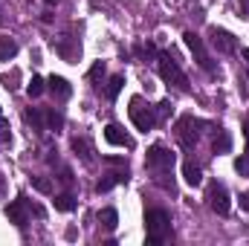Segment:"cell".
I'll list each match as a JSON object with an SVG mask.
<instances>
[{
  "mask_svg": "<svg viewBox=\"0 0 249 246\" xmlns=\"http://www.w3.org/2000/svg\"><path fill=\"white\" fill-rule=\"evenodd\" d=\"M99 78H105V64L102 61H96L90 67V81H99Z\"/></svg>",
  "mask_w": 249,
  "mask_h": 246,
  "instance_id": "83f0119b",
  "label": "cell"
},
{
  "mask_svg": "<svg viewBox=\"0 0 249 246\" xmlns=\"http://www.w3.org/2000/svg\"><path fill=\"white\" fill-rule=\"evenodd\" d=\"M145 232H148L151 246H162L171 238V214L165 209H148L145 211Z\"/></svg>",
  "mask_w": 249,
  "mask_h": 246,
  "instance_id": "7a4b0ae2",
  "label": "cell"
},
{
  "mask_svg": "<svg viewBox=\"0 0 249 246\" xmlns=\"http://www.w3.org/2000/svg\"><path fill=\"white\" fill-rule=\"evenodd\" d=\"M53 203H55V209H58V211H72V209H75V197H72L70 191L58 194V197H55Z\"/></svg>",
  "mask_w": 249,
  "mask_h": 246,
  "instance_id": "ffe728a7",
  "label": "cell"
},
{
  "mask_svg": "<svg viewBox=\"0 0 249 246\" xmlns=\"http://www.w3.org/2000/svg\"><path fill=\"white\" fill-rule=\"evenodd\" d=\"M72 151H75L84 162L93 159V157H90V142H87V139H78V136H75V139H72Z\"/></svg>",
  "mask_w": 249,
  "mask_h": 246,
  "instance_id": "44dd1931",
  "label": "cell"
},
{
  "mask_svg": "<svg viewBox=\"0 0 249 246\" xmlns=\"http://www.w3.org/2000/svg\"><path fill=\"white\" fill-rule=\"evenodd\" d=\"M244 58H247V64H249V50H244Z\"/></svg>",
  "mask_w": 249,
  "mask_h": 246,
  "instance_id": "e575fe53",
  "label": "cell"
},
{
  "mask_svg": "<svg viewBox=\"0 0 249 246\" xmlns=\"http://www.w3.org/2000/svg\"><path fill=\"white\" fill-rule=\"evenodd\" d=\"M235 171H238L241 177H249V154H247V157H238V159H235Z\"/></svg>",
  "mask_w": 249,
  "mask_h": 246,
  "instance_id": "d4e9b609",
  "label": "cell"
},
{
  "mask_svg": "<svg viewBox=\"0 0 249 246\" xmlns=\"http://www.w3.org/2000/svg\"><path fill=\"white\" fill-rule=\"evenodd\" d=\"M157 110H160V116H168V110H171V105H168V102H160V107H157Z\"/></svg>",
  "mask_w": 249,
  "mask_h": 246,
  "instance_id": "f1b7e54d",
  "label": "cell"
},
{
  "mask_svg": "<svg viewBox=\"0 0 249 246\" xmlns=\"http://www.w3.org/2000/svg\"><path fill=\"white\" fill-rule=\"evenodd\" d=\"M44 122H47L50 130H55V133H58V130L64 127V116L58 113V110H53V107H50V110H44Z\"/></svg>",
  "mask_w": 249,
  "mask_h": 246,
  "instance_id": "ac0fdd59",
  "label": "cell"
},
{
  "mask_svg": "<svg viewBox=\"0 0 249 246\" xmlns=\"http://www.w3.org/2000/svg\"><path fill=\"white\" fill-rule=\"evenodd\" d=\"M183 180L188 185H200L203 183V171H200V165H194L191 159H188L186 165H183Z\"/></svg>",
  "mask_w": 249,
  "mask_h": 246,
  "instance_id": "9a60e30c",
  "label": "cell"
},
{
  "mask_svg": "<svg viewBox=\"0 0 249 246\" xmlns=\"http://www.w3.org/2000/svg\"><path fill=\"white\" fill-rule=\"evenodd\" d=\"M26 93H29L32 99H38V96L44 93V78H38V75H32V81H29V87H26Z\"/></svg>",
  "mask_w": 249,
  "mask_h": 246,
  "instance_id": "603a6c76",
  "label": "cell"
},
{
  "mask_svg": "<svg viewBox=\"0 0 249 246\" xmlns=\"http://www.w3.org/2000/svg\"><path fill=\"white\" fill-rule=\"evenodd\" d=\"M6 217H9V223H15L18 229H23V226L29 223V200H26V197L12 200V203L6 206Z\"/></svg>",
  "mask_w": 249,
  "mask_h": 246,
  "instance_id": "ba28073f",
  "label": "cell"
},
{
  "mask_svg": "<svg viewBox=\"0 0 249 246\" xmlns=\"http://www.w3.org/2000/svg\"><path fill=\"white\" fill-rule=\"evenodd\" d=\"M99 223L105 226V229H116V223H119V214H116V209H105L102 214H99Z\"/></svg>",
  "mask_w": 249,
  "mask_h": 246,
  "instance_id": "d6986e66",
  "label": "cell"
},
{
  "mask_svg": "<svg viewBox=\"0 0 249 246\" xmlns=\"http://www.w3.org/2000/svg\"><path fill=\"white\" fill-rule=\"evenodd\" d=\"M23 119H26V124H32V130H47V122H44V110L41 107H26L23 110Z\"/></svg>",
  "mask_w": 249,
  "mask_h": 246,
  "instance_id": "5bb4252c",
  "label": "cell"
},
{
  "mask_svg": "<svg viewBox=\"0 0 249 246\" xmlns=\"http://www.w3.org/2000/svg\"><path fill=\"white\" fill-rule=\"evenodd\" d=\"M229 148H232V136L223 127H217V133H214V151L217 154H229Z\"/></svg>",
  "mask_w": 249,
  "mask_h": 246,
  "instance_id": "e0dca14e",
  "label": "cell"
},
{
  "mask_svg": "<svg viewBox=\"0 0 249 246\" xmlns=\"http://www.w3.org/2000/svg\"><path fill=\"white\" fill-rule=\"evenodd\" d=\"M241 206L249 211V191H247V194H241Z\"/></svg>",
  "mask_w": 249,
  "mask_h": 246,
  "instance_id": "1f68e13d",
  "label": "cell"
},
{
  "mask_svg": "<svg viewBox=\"0 0 249 246\" xmlns=\"http://www.w3.org/2000/svg\"><path fill=\"white\" fill-rule=\"evenodd\" d=\"M139 55H142V58H157V55H160V50L148 41V44H142V47H139Z\"/></svg>",
  "mask_w": 249,
  "mask_h": 246,
  "instance_id": "484cf974",
  "label": "cell"
},
{
  "mask_svg": "<svg viewBox=\"0 0 249 246\" xmlns=\"http://www.w3.org/2000/svg\"><path fill=\"white\" fill-rule=\"evenodd\" d=\"M157 67H160V75H162V81L171 87H177V90H188V78H186V72L180 70V64L174 61L168 53H160L157 55Z\"/></svg>",
  "mask_w": 249,
  "mask_h": 246,
  "instance_id": "3957f363",
  "label": "cell"
},
{
  "mask_svg": "<svg viewBox=\"0 0 249 246\" xmlns=\"http://www.w3.org/2000/svg\"><path fill=\"white\" fill-rule=\"evenodd\" d=\"M18 55V41L15 38H0V61H12Z\"/></svg>",
  "mask_w": 249,
  "mask_h": 246,
  "instance_id": "2e32d148",
  "label": "cell"
},
{
  "mask_svg": "<svg viewBox=\"0 0 249 246\" xmlns=\"http://www.w3.org/2000/svg\"><path fill=\"white\" fill-rule=\"evenodd\" d=\"M3 197H6V177L0 174V200H3Z\"/></svg>",
  "mask_w": 249,
  "mask_h": 246,
  "instance_id": "4dcf8cb0",
  "label": "cell"
},
{
  "mask_svg": "<svg viewBox=\"0 0 249 246\" xmlns=\"http://www.w3.org/2000/svg\"><path fill=\"white\" fill-rule=\"evenodd\" d=\"M244 133H247V154H249V124H247V130H244Z\"/></svg>",
  "mask_w": 249,
  "mask_h": 246,
  "instance_id": "836d02e7",
  "label": "cell"
},
{
  "mask_svg": "<svg viewBox=\"0 0 249 246\" xmlns=\"http://www.w3.org/2000/svg\"><path fill=\"white\" fill-rule=\"evenodd\" d=\"M119 183H127V168L116 171V174H105V180H99V183H96V191H99V194H105V191H110L113 185H119Z\"/></svg>",
  "mask_w": 249,
  "mask_h": 246,
  "instance_id": "4fadbf2b",
  "label": "cell"
},
{
  "mask_svg": "<svg viewBox=\"0 0 249 246\" xmlns=\"http://www.w3.org/2000/svg\"><path fill=\"white\" fill-rule=\"evenodd\" d=\"M47 84H50L53 96H55V99H61V102L72 96V87H70V81H67V78H61V75H50V81H47Z\"/></svg>",
  "mask_w": 249,
  "mask_h": 246,
  "instance_id": "7c38bea8",
  "label": "cell"
},
{
  "mask_svg": "<svg viewBox=\"0 0 249 246\" xmlns=\"http://www.w3.org/2000/svg\"><path fill=\"white\" fill-rule=\"evenodd\" d=\"M44 3H47V6H58L61 0H44Z\"/></svg>",
  "mask_w": 249,
  "mask_h": 246,
  "instance_id": "d6a6232c",
  "label": "cell"
},
{
  "mask_svg": "<svg viewBox=\"0 0 249 246\" xmlns=\"http://www.w3.org/2000/svg\"><path fill=\"white\" fill-rule=\"evenodd\" d=\"M183 38H186V47L191 50L194 61L200 64V70H206L209 75H217V67H214V61L209 58V53H206V47H203V38H200L197 32H186Z\"/></svg>",
  "mask_w": 249,
  "mask_h": 246,
  "instance_id": "52a82bcc",
  "label": "cell"
},
{
  "mask_svg": "<svg viewBox=\"0 0 249 246\" xmlns=\"http://www.w3.org/2000/svg\"><path fill=\"white\" fill-rule=\"evenodd\" d=\"M206 203H209V209H212L214 214L226 217V214H229V191H226V185L217 183V180L206 185Z\"/></svg>",
  "mask_w": 249,
  "mask_h": 246,
  "instance_id": "8992f818",
  "label": "cell"
},
{
  "mask_svg": "<svg viewBox=\"0 0 249 246\" xmlns=\"http://www.w3.org/2000/svg\"><path fill=\"white\" fill-rule=\"evenodd\" d=\"M206 127V122L203 119H194V116H183L180 122H177V142L186 148V151H191L194 145H197V139H200V130Z\"/></svg>",
  "mask_w": 249,
  "mask_h": 246,
  "instance_id": "5b68a950",
  "label": "cell"
},
{
  "mask_svg": "<svg viewBox=\"0 0 249 246\" xmlns=\"http://www.w3.org/2000/svg\"><path fill=\"white\" fill-rule=\"evenodd\" d=\"M145 165H148V171L157 177V183L162 185V188L174 191V180H168L171 171H174V154H171L165 145H154V148H148Z\"/></svg>",
  "mask_w": 249,
  "mask_h": 246,
  "instance_id": "6da1fadb",
  "label": "cell"
},
{
  "mask_svg": "<svg viewBox=\"0 0 249 246\" xmlns=\"http://www.w3.org/2000/svg\"><path fill=\"white\" fill-rule=\"evenodd\" d=\"M122 87H124V75H113V78H110V84H107V99L113 102V99L122 93Z\"/></svg>",
  "mask_w": 249,
  "mask_h": 246,
  "instance_id": "7402d4cb",
  "label": "cell"
},
{
  "mask_svg": "<svg viewBox=\"0 0 249 246\" xmlns=\"http://www.w3.org/2000/svg\"><path fill=\"white\" fill-rule=\"evenodd\" d=\"M9 139H12V127H9V122L0 116V145H6Z\"/></svg>",
  "mask_w": 249,
  "mask_h": 246,
  "instance_id": "4316f807",
  "label": "cell"
},
{
  "mask_svg": "<svg viewBox=\"0 0 249 246\" xmlns=\"http://www.w3.org/2000/svg\"><path fill=\"white\" fill-rule=\"evenodd\" d=\"M212 44H214V50L217 53H223V55H232L235 50H238V41H235V35L232 32H226V29H217V26H212Z\"/></svg>",
  "mask_w": 249,
  "mask_h": 246,
  "instance_id": "9c48e42d",
  "label": "cell"
},
{
  "mask_svg": "<svg viewBox=\"0 0 249 246\" xmlns=\"http://www.w3.org/2000/svg\"><path fill=\"white\" fill-rule=\"evenodd\" d=\"M105 139L110 145H119V148H133V136L124 130L122 124H107L105 127Z\"/></svg>",
  "mask_w": 249,
  "mask_h": 246,
  "instance_id": "8fae6325",
  "label": "cell"
},
{
  "mask_svg": "<svg viewBox=\"0 0 249 246\" xmlns=\"http://www.w3.org/2000/svg\"><path fill=\"white\" fill-rule=\"evenodd\" d=\"M32 188L41 191V194H53V183L47 177H32Z\"/></svg>",
  "mask_w": 249,
  "mask_h": 246,
  "instance_id": "cb8c5ba5",
  "label": "cell"
},
{
  "mask_svg": "<svg viewBox=\"0 0 249 246\" xmlns=\"http://www.w3.org/2000/svg\"><path fill=\"white\" fill-rule=\"evenodd\" d=\"M53 50L61 55L64 61H75L78 55H81V47H78V38H72V35H64V38H55L53 41Z\"/></svg>",
  "mask_w": 249,
  "mask_h": 246,
  "instance_id": "30bf717a",
  "label": "cell"
},
{
  "mask_svg": "<svg viewBox=\"0 0 249 246\" xmlns=\"http://www.w3.org/2000/svg\"><path fill=\"white\" fill-rule=\"evenodd\" d=\"M241 15L249 18V0H241Z\"/></svg>",
  "mask_w": 249,
  "mask_h": 246,
  "instance_id": "f546056e",
  "label": "cell"
},
{
  "mask_svg": "<svg viewBox=\"0 0 249 246\" xmlns=\"http://www.w3.org/2000/svg\"><path fill=\"white\" fill-rule=\"evenodd\" d=\"M127 113H130V122L136 124L139 130H154V124H157V113H154V107L151 105H145V99L142 96H133L130 99V107H127Z\"/></svg>",
  "mask_w": 249,
  "mask_h": 246,
  "instance_id": "277c9868",
  "label": "cell"
}]
</instances>
